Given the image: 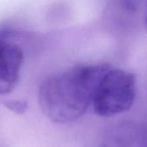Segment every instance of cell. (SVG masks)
Returning a JSON list of instances; mask_svg holds the SVG:
<instances>
[{"label":"cell","mask_w":147,"mask_h":147,"mask_svg":"<svg viewBox=\"0 0 147 147\" xmlns=\"http://www.w3.org/2000/svg\"><path fill=\"white\" fill-rule=\"evenodd\" d=\"M110 66L99 62L77 64L47 78L38 91L42 113L58 124L78 120L92 105L96 89Z\"/></svg>","instance_id":"6da1fadb"},{"label":"cell","mask_w":147,"mask_h":147,"mask_svg":"<svg viewBox=\"0 0 147 147\" xmlns=\"http://www.w3.org/2000/svg\"><path fill=\"white\" fill-rule=\"evenodd\" d=\"M136 91L135 75L127 70L111 65L96 89L91 106L99 116H115L133 107Z\"/></svg>","instance_id":"7a4b0ae2"},{"label":"cell","mask_w":147,"mask_h":147,"mask_svg":"<svg viewBox=\"0 0 147 147\" xmlns=\"http://www.w3.org/2000/svg\"><path fill=\"white\" fill-rule=\"evenodd\" d=\"M22 63L21 47L0 38V95L9 94L16 88Z\"/></svg>","instance_id":"3957f363"},{"label":"cell","mask_w":147,"mask_h":147,"mask_svg":"<svg viewBox=\"0 0 147 147\" xmlns=\"http://www.w3.org/2000/svg\"><path fill=\"white\" fill-rule=\"evenodd\" d=\"M3 105L9 111L16 114V115H23L26 113L28 109V103L25 100L15 99V100H8L3 102Z\"/></svg>","instance_id":"277c9868"},{"label":"cell","mask_w":147,"mask_h":147,"mask_svg":"<svg viewBox=\"0 0 147 147\" xmlns=\"http://www.w3.org/2000/svg\"><path fill=\"white\" fill-rule=\"evenodd\" d=\"M143 2V27L147 33V0H142Z\"/></svg>","instance_id":"5b68a950"},{"label":"cell","mask_w":147,"mask_h":147,"mask_svg":"<svg viewBox=\"0 0 147 147\" xmlns=\"http://www.w3.org/2000/svg\"><path fill=\"white\" fill-rule=\"evenodd\" d=\"M142 146H143V147H147V130H146V131H145V133L143 134Z\"/></svg>","instance_id":"8992f818"}]
</instances>
